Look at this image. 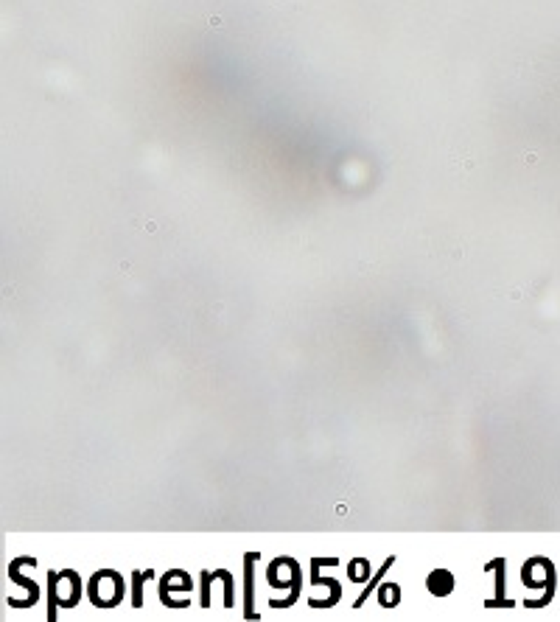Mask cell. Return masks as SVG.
<instances>
[{"mask_svg":"<svg viewBox=\"0 0 560 622\" xmlns=\"http://www.w3.org/2000/svg\"><path fill=\"white\" fill-rule=\"evenodd\" d=\"M79 586H82V583H79L76 572H70V569H64V572H59V575L51 572V608H53L51 619L56 616V605H64V608L76 605V600H79V594H82Z\"/></svg>","mask_w":560,"mask_h":622,"instance_id":"obj_1","label":"cell"},{"mask_svg":"<svg viewBox=\"0 0 560 622\" xmlns=\"http://www.w3.org/2000/svg\"><path fill=\"white\" fill-rule=\"evenodd\" d=\"M521 575H524V583H530L532 589H541V586H552V583H554L552 564H549V561H541V558L530 561V564L524 567Z\"/></svg>","mask_w":560,"mask_h":622,"instance_id":"obj_2","label":"cell"},{"mask_svg":"<svg viewBox=\"0 0 560 622\" xmlns=\"http://www.w3.org/2000/svg\"><path fill=\"white\" fill-rule=\"evenodd\" d=\"M429 591L432 594H437V597H446V594H451L454 591V575L448 572V569H435L432 575H429Z\"/></svg>","mask_w":560,"mask_h":622,"instance_id":"obj_3","label":"cell"},{"mask_svg":"<svg viewBox=\"0 0 560 622\" xmlns=\"http://www.w3.org/2000/svg\"><path fill=\"white\" fill-rule=\"evenodd\" d=\"M381 605H398V600H401V589L395 586V583H384V589H381Z\"/></svg>","mask_w":560,"mask_h":622,"instance_id":"obj_4","label":"cell"},{"mask_svg":"<svg viewBox=\"0 0 560 622\" xmlns=\"http://www.w3.org/2000/svg\"><path fill=\"white\" fill-rule=\"evenodd\" d=\"M365 572H367V561L356 558V561H353V567H350V578H353V580H362V578H365Z\"/></svg>","mask_w":560,"mask_h":622,"instance_id":"obj_5","label":"cell"}]
</instances>
